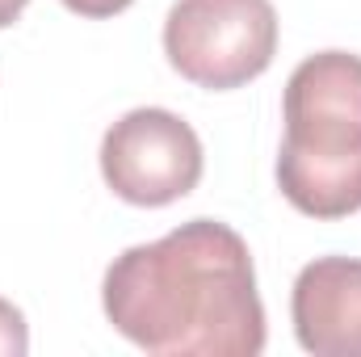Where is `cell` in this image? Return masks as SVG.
<instances>
[{"mask_svg":"<svg viewBox=\"0 0 361 357\" xmlns=\"http://www.w3.org/2000/svg\"><path fill=\"white\" fill-rule=\"evenodd\" d=\"M101 311L118 337L156 357L265 353L252 253L219 219H189L114 257L101 282Z\"/></svg>","mask_w":361,"mask_h":357,"instance_id":"obj_1","label":"cell"},{"mask_svg":"<svg viewBox=\"0 0 361 357\" xmlns=\"http://www.w3.org/2000/svg\"><path fill=\"white\" fill-rule=\"evenodd\" d=\"M277 189L307 219L361 210V55H307L281 92Z\"/></svg>","mask_w":361,"mask_h":357,"instance_id":"obj_2","label":"cell"},{"mask_svg":"<svg viewBox=\"0 0 361 357\" xmlns=\"http://www.w3.org/2000/svg\"><path fill=\"white\" fill-rule=\"evenodd\" d=\"M97 160L114 198L147 210L173 206L185 193H193L206 169L197 131L180 114L160 105H139L122 114L105 131Z\"/></svg>","mask_w":361,"mask_h":357,"instance_id":"obj_4","label":"cell"},{"mask_svg":"<svg viewBox=\"0 0 361 357\" xmlns=\"http://www.w3.org/2000/svg\"><path fill=\"white\" fill-rule=\"evenodd\" d=\"M76 17H118V13H126L135 0H63Z\"/></svg>","mask_w":361,"mask_h":357,"instance_id":"obj_7","label":"cell"},{"mask_svg":"<svg viewBox=\"0 0 361 357\" xmlns=\"http://www.w3.org/2000/svg\"><path fill=\"white\" fill-rule=\"evenodd\" d=\"M25 4H30V0H0V30L13 25V21L25 13Z\"/></svg>","mask_w":361,"mask_h":357,"instance_id":"obj_8","label":"cell"},{"mask_svg":"<svg viewBox=\"0 0 361 357\" xmlns=\"http://www.w3.org/2000/svg\"><path fill=\"white\" fill-rule=\"evenodd\" d=\"M294 337L315 357H361V261L315 257L290 290Z\"/></svg>","mask_w":361,"mask_h":357,"instance_id":"obj_5","label":"cell"},{"mask_svg":"<svg viewBox=\"0 0 361 357\" xmlns=\"http://www.w3.org/2000/svg\"><path fill=\"white\" fill-rule=\"evenodd\" d=\"M164 55L197 89H244L277 55V8L269 0H177L164 17Z\"/></svg>","mask_w":361,"mask_h":357,"instance_id":"obj_3","label":"cell"},{"mask_svg":"<svg viewBox=\"0 0 361 357\" xmlns=\"http://www.w3.org/2000/svg\"><path fill=\"white\" fill-rule=\"evenodd\" d=\"M30 353V324L21 307L0 298V357H25Z\"/></svg>","mask_w":361,"mask_h":357,"instance_id":"obj_6","label":"cell"}]
</instances>
